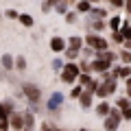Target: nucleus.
<instances>
[{
  "label": "nucleus",
  "mask_w": 131,
  "mask_h": 131,
  "mask_svg": "<svg viewBox=\"0 0 131 131\" xmlns=\"http://www.w3.org/2000/svg\"><path fill=\"white\" fill-rule=\"evenodd\" d=\"M92 101H94V92L85 88L83 92H81V96H79V105H81V109H90V107H92Z\"/></svg>",
  "instance_id": "6"
},
{
  "label": "nucleus",
  "mask_w": 131,
  "mask_h": 131,
  "mask_svg": "<svg viewBox=\"0 0 131 131\" xmlns=\"http://www.w3.org/2000/svg\"><path fill=\"white\" fill-rule=\"evenodd\" d=\"M112 39H114L116 44H125V37H122L120 31H112Z\"/></svg>",
  "instance_id": "30"
},
{
  "label": "nucleus",
  "mask_w": 131,
  "mask_h": 131,
  "mask_svg": "<svg viewBox=\"0 0 131 131\" xmlns=\"http://www.w3.org/2000/svg\"><path fill=\"white\" fill-rule=\"evenodd\" d=\"M22 94L31 101V107H35V105L42 101V90H39L35 83H24L22 85Z\"/></svg>",
  "instance_id": "5"
},
{
  "label": "nucleus",
  "mask_w": 131,
  "mask_h": 131,
  "mask_svg": "<svg viewBox=\"0 0 131 131\" xmlns=\"http://www.w3.org/2000/svg\"><path fill=\"white\" fill-rule=\"evenodd\" d=\"M61 105H63V94L61 92H55L48 98V112H57V109H61Z\"/></svg>",
  "instance_id": "8"
},
{
  "label": "nucleus",
  "mask_w": 131,
  "mask_h": 131,
  "mask_svg": "<svg viewBox=\"0 0 131 131\" xmlns=\"http://www.w3.org/2000/svg\"><path fill=\"white\" fill-rule=\"evenodd\" d=\"M120 120H122V112L118 107H112L109 109V114L105 116V131H116L118 129V125H120Z\"/></svg>",
  "instance_id": "4"
},
{
  "label": "nucleus",
  "mask_w": 131,
  "mask_h": 131,
  "mask_svg": "<svg viewBox=\"0 0 131 131\" xmlns=\"http://www.w3.org/2000/svg\"><path fill=\"white\" fill-rule=\"evenodd\" d=\"M85 46L94 48V50H107V48H109V42H107L105 37H101L98 33H92V31H90L88 37H85Z\"/></svg>",
  "instance_id": "3"
},
{
  "label": "nucleus",
  "mask_w": 131,
  "mask_h": 131,
  "mask_svg": "<svg viewBox=\"0 0 131 131\" xmlns=\"http://www.w3.org/2000/svg\"><path fill=\"white\" fill-rule=\"evenodd\" d=\"M20 24H22V26H26V28H31L33 26V15H28V13H20Z\"/></svg>",
  "instance_id": "22"
},
{
  "label": "nucleus",
  "mask_w": 131,
  "mask_h": 131,
  "mask_svg": "<svg viewBox=\"0 0 131 131\" xmlns=\"http://www.w3.org/2000/svg\"><path fill=\"white\" fill-rule=\"evenodd\" d=\"M24 129L22 131H33L35 129V116H33V112H24Z\"/></svg>",
  "instance_id": "13"
},
{
  "label": "nucleus",
  "mask_w": 131,
  "mask_h": 131,
  "mask_svg": "<svg viewBox=\"0 0 131 131\" xmlns=\"http://www.w3.org/2000/svg\"><path fill=\"white\" fill-rule=\"evenodd\" d=\"M9 125L13 127L15 131H22L24 129V116L20 112H11L9 114Z\"/></svg>",
  "instance_id": "7"
},
{
  "label": "nucleus",
  "mask_w": 131,
  "mask_h": 131,
  "mask_svg": "<svg viewBox=\"0 0 131 131\" xmlns=\"http://www.w3.org/2000/svg\"><path fill=\"white\" fill-rule=\"evenodd\" d=\"M66 48H68V39L59 37V35H55V37L50 39V50L52 52H63Z\"/></svg>",
  "instance_id": "9"
},
{
  "label": "nucleus",
  "mask_w": 131,
  "mask_h": 131,
  "mask_svg": "<svg viewBox=\"0 0 131 131\" xmlns=\"http://www.w3.org/2000/svg\"><path fill=\"white\" fill-rule=\"evenodd\" d=\"M120 61L122 63H131V50H120Z\"/></svg>",
  "instance_id": "29"
},
{
  "label": "nucleus",
  "mask_w": 131,
  "mask_h": 131,
  "mask_svg": "<svg viewBox=\"0 0 131 131\" xmlns=\"http://www.w3.org/2000/svg\"><path fill=\"white\" fill-rule=\"evenodd\" d=\"M120 22H122L120 15H112V18H109V24H107V26L112 28V31H120V26H122Z\"/></svg>",
  "instance_id": "18"
},
{
  "label": "nucleus",
  "mask_w": 131,
  "mask_h": 131,
  "mask_svg": "<svg viewBox=\"0 0 131 131\" xmlns=\"http://www.w3.org/2000/svg\"><path fill=\"white\" fill-rule=\"evenodd\" d=\"M48 2H50V5H57V2H59V0H48Z\"/></svg>",
  "instance_id": "40"
},
{
  "label": "nucleus",
  "mask_w": 131,
  "mask_h": 131,
  "mask_svg": "<svg viewBox=\"0 0 131 131\" xmlns=\"http://www.w3.org/2000/svg\"><path fill=\"white\" fill-rule=\"evenodd\" d=\"M107 2L114 7V9H120V7H125V0H107Z\"/></svg>",
  "instance_id": "34"
},
{
  "label": "nucleus",
  "mask_w": 131,
  "mask_h": 131,
  "mask_svg": "<svg viewBox=\"0 0 131 131\" xmlns=\"http://www.w3.org/2000/svg\"><path fill=\"white\" fill-rule=\"evenodd\" d=\"M129 105H131V98H129V96H127V98L120 96V98L116 101V107H118V109H125V107H129Z\"/></svg>",
  "instance_id": "26"
},
{
  "label": "nucleus",
  "mask_w": 131,
  "mask_h": 131,
  "mask_svg": "<svg viewBox=\"0 0 131 131\" xmlns=\"http://www.w3.org/2000/svg\"><path fill=\"white\" fill-rule=\"evenodd\" d=\"M92 81H94V79H92V74H90V72H81V74H79V81H77V83H81L83 88H88Z\"/></svg>",
  "instance_id": "21"
},
{
  "label": "nucleus",
  "mask_w": 131,
  "mask_h": 131,
  "mask_svg": "<svg viewBox=\"0 0 131 131\" xmlns=\"http://www.w3.org/2000/svg\"><path fill=\"white\" fill-rule=\"evenodd\" d=\"M0 63H2V68H7V70H11L15 66V59L11 55H2V59H0Z\"/></svg>",
  "instance_id": "19"
},
{
  "label": "nucleus",
  "mask_w": 131,
  "mask_h": 131,
  "mask_svg": "<svg viewBox=\"0 0 131 131\" xmlns=\"http://www.w3.org/2000/svg\"><path fill=\"white\" fill-rule=\"evenodd\" d=\"M79 74H81V68H79V61H68L61 70V81L68 85H74L79 81Z\"/></svg>",
  "instance_id": "1"
},
{
  "label": "nucleus",
  "mask_w": 131,
  "mask_h": 131,
  "mask_svg": "<svg viewBox=\"0 0 131 131\" xmlns=\"http://www.w3.org/2000/svg\"><path fill=\"white\" fill-rule=\"evenodd\" d=\"M120 112H122V118H125V120H131V105L125 107V109H120Z\"/></svg>",
  "instance_id": "35"
},
{
  "label": "nucleus",
  "mask_w": 131,
  "mask_h": 131,
  "mask_svg": "<svg viewBox=\"0 0 131 131\" xmlns=\"http://www.w3.org/2000/svg\"><path fill=\"white\" fill-rule=\"evenodd\" d=\"M83 44H85V39L79 37V35H70V37H68V46L77 48V50H81V48H83Z\"/></svg>",
  "instance_id": "15"
},
{
  "label": "nucleus",
  "mask_w": 131,
  "mask_h": 131,
  "mask_svg": "<svg viewBox=\"0 0 131 131\" xmlns=\"http://www.w3.org/2000/svg\"><path fill=\"white\" fill-rule=\"evenodd\" d=\"M90 2H96V0H90Z\"/></svg>",
  "instance_id": "41"
},
{
  "label": "nucleus",
  "mask_w": 131,
  "mask_h": 131,
  "mask_svg": "<svg viewBox=\"0 0 131 131\" xmlns=\"http://www.w3.org/2000/svg\"><path fill=\"white\" fill-rule=\"evenodd\" d=\"M70 5H72V0H59V2L55 5V11H57V13H61V15H66Z\"/></svg>",
  "instance_id": "16"
},
{
  "label": "nucleus",
  "mask_w": 131,
  "mask_h": 131,
  "mask_svg": "<svg viewBox=\"0 0 131 131\" xmlns=\"http://www.w3.org/2000/svg\"><path fill=\"white\" fill-rule=\"evenodd\" d=\"M125 2H129V0H125Z\"/></svg>",
  "instance_id": "42"
},
{
  "label": "nucleus",
  "mask_w": 131,
  "mask_h": 131,
  "mask_svg": "<svg viewBox=\"0 0 131 131\" xmlns=\"http://www.w3.org/2000/svg\"><path fill=\"white\" fill-rule=\"evenodd\" d=\"M109 109H112V105H109L107 98H103V103H98V105H96V114H98V116H103V118L109 114Z\"/></svg>",
  "instance_id": "14"
},
{
  "label": "nucleus",
  "mask_w": 131,
  "mask_h": 131,
  "mask_svg": "<svg viewBox=\"0 0 131 131\" xmlns=\"http://www.w3.org/2000/svg\"><path fill=\"white\" fill-rule=\"evenodd\" d=\"M63 59H52V70H63Z\"/></svg>",
  "instance_id": "33"
},
{
  "label": "nucleus",
  "mask_w": 131,
  "mask_h": 131,
  "mask_svg": "<svg viewBox=\"0 0 131 131\" xmlns=\"http://www.w3.org/2000/svg\"><path fill=\"white\" fill-rule=\"evenodd\" d=\"M125 9H127V13L131 15V0H129V2H125Z\"/></svg>",
  "instance_id": "38"
},
{
  "label": "nucleus",
  "mask_w": 131,
  "mask_h": 131,
  "mask_svg": "<svg viewBox=\"0 0 131 131\" xmlns=\"http://www.w3.org/2000/svg\"><path fill=\"white\" fill-rule=\"evenodd\" d=\"M109 66H112V61H107V59H94L92 61V72H98V74H103V72H107L109 70Z\"/></svg>",
  "instance_id": "10"
},
{
  "label": "nucleus",
  "mask_w": 131,
  "mask_h": 131,
  "mask_svg": "<svg viewBox=\"0 0 131 131\" xmlns=\"http://www.w3.org/2000/svg\"><path fill=\"white\" fill-rule=\"evenodd\" d=\"M90 9H92V2L90 0H79L77 2V11L79 13H90Z\"/></svg>",
  "instance_id": "17"
},
{
  "label": "nucleus",
  "mask_w": 131,
  "mask_h": 131,
  "mask_svg": "<svg viewBox=\"0 0 131 131\" xmlns=\"http://www.w3.org/2000/svg\"><path fill=\"white\" fill-rule=\"evenodd\" d=\"M83 85H81V83H77V85H72V90H70V94H68V96H70L72 98V101H74V98H77V101H79V96H81V92H83Z\"/></svg>",
  "instance_id": "20"
},
{
  "label": "nucleus",
  "mask_w": 131,
  "mask_h": 131,
  "mask_svg": "<svg viewBox=\"0 0 131 131\" xmlns=\"http://www.w3.org/2000/svg\"><path fill=\"white\" fill-rule=\"evenodd\" d=\"M79 68H81V72H92V61L81 59V61H79Z\"/></svg>",
  "instance_id": "27"
},
{
  "label": "nucleus",
  "mask_w": 131,
  "mask_h": 131,
  "mask_svg": "<svg viewBox=\"0 0 131 131\" xmlns=\"http://www.w3.org/2000/svg\"><path fill=\"white\" fill-rule=\"evenodd\" d=\"M118 77H122V79H129V77H131V63H125L122 68H118Z\"/></svg>",
  "instance_id": "24"
},
{
  "label": "nucleus",
  "mask_w": 131,
  "mask_h": 131,
  "mask_svg": "<svg viewBox=\"0 0 131 131\" xmlns=\"http://www.w3.org/2000/svg\"><path fill=\"white\" fill-rule=\"evenodd\" d=\"M116 77H109V79H103L101 83H98V88H96V96L98 98H109L112 94H116Z\"/></svg>",
  "instance_id": "2"
},
{
  "label": "nucleus",
  "mask_w": 131,
  "mask_h": 131,
  "mask_svg": "<svg viewBox=\"0 0 131 131\" xmlns=\"http://www.w3.org/2000/svg\"><path fill=\"white\" fill-rule=\"evenodd\" d=\"M120 33H122V37H125V39H131V24H122Z\"/></svg>",
  "instance_id": "28"
},
{
  "label": "nucleus",
  "mask_w": 131,
  "mask_h": 131,
  "mask_svg": "<svg viewBox=\"0 0 131 131\" xmlns=\"http://www.w3.org/2000/svg\"><path fill=\"white\" fill-rule=\"evenodd\" d=\"M7 18H11V20H15V18H20V15H18V11H13V9H9V11H7Z\"/></svg>",
  "instance_id": "37"
},
{
  "label": "nucleus",
  "mask_w": 131,
  "mask_h": 131,
  "mask_svg": "<svg viewBox=\"0 0 131 131\" xmlns=\"http://www.w3.org/2000/svg\"><path fill=\"white\" fill-rule=\"evenodd\" d=\"M15 68H18V70H24V68H26V59H24V57H15Z\"/></svg>",
  "instance_id": "32"
},
{
  "label": "nucleus",
  "mask_w": 131,
  "mask_h": 131,
  "mask_svg": "<svg viewBox=\"0 0 131 131\" xmlns=\"http://www.w3.org/2000/svg\"><path fill=\"white\" fill-rule=\"evenodd\" d=\"M125 48H129V50H131V39H125Z\"/></svg>",
  "instance_id": "39"
},
{
  "label": "nucleus",
  "mask_w": 131,
  "mask_h": 131,
  "mask_svg": "<svg viewBox=\"0 0 131 131\" xmlns=\"http://www.w3.org/2000/svg\"><path fill=\"white\" fill-rule=\"evenodd\" d=\"M77 22V11H68L66 13V24H74Z\"/></svg>",
  "instance_id": "31"
},
{
  "label": "nucleus",
  "mask_w": 131,
  "mask_h": 131,
  "mask_svg": "<svg viewBox=\"0 0 131 131\" xmlns=\"http://www.w3.org/2000/svg\"><path fill=\"white\" fill-rule=\"evenodd\" d=\"M9 112L5 109V105L0 103V131H9Z\"/></svg>",
  "instance_id": "12"
},
{
  "label": "nucleus",
  "mask_w": 131,
  "mask_h": 131,
  "mask_svg": "<svg viewBox=\"0 0 131 131\" xmlns=\"http://www.w3.org/2000/svg\"><path fill=\"white\" fill-rule=\"evenodd\" d=\"M105 26H107V22H105L103 18H90V31H92V33L105 31Z\"/></svg>",
  "instance_id": "11"
},
{
  "label": "nucleus",
  "mask_w": 131,
  "mask_h": 131,
  "mask_svg": "<svg viewBox=\"0 0 131 131\" xmlns=\"http://www.w3.org/2000/svg\"><path fill=\"white\" fill-rule=\"evenodd\" d=\"M50 9H52V5L48 2V0H44V5H42V11H44V13H48Z\"/></svg>",
  "instance_id": "36"
},
{
  "label": "nucleus",
  "mask_w": 131,
  "mask_h": 131,
  "mask_svg": "<svg viewBox=\"0 0 131 131\" xmlns=\"http://www.w3.org/2000/svg\"><path fill=\"white\" fill-rule=\"evenodd\" d=\"M105 15H107V11H105V9H96V7L90 9V18H105Z\"/></svg>",
  "instance_id": "25"
},
{
  "label": "nucleus",
  "mask_w": 131,
  "mask_h": 131,
  "mask_svg": "<svg viewBox=\"0 0 131 131\" xmlns=\"http://www.w3.org/2000/svg\"><path fill=\"white\" fill-rule=\"evenodd\" d=\"M63 52H66V59H70V61H74L77 57L81 55V50H77V48H72V46H68Z\"/></svg>",
  "instance_id": "23"
}]
</instances>
